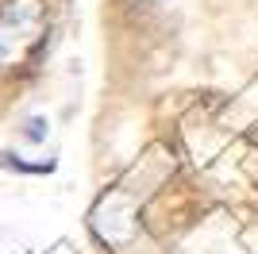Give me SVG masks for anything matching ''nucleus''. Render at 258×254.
<instances>
[{
  "label": "nucleus",
  "instance_id": "f257e3e1",
  "mask_svg": "<svg viewBox=\"0 0 258 254\" xmlns=\"http://www.w3.org/2000/svg\"><path fill=\"white\" fill-rule=\"evenodd\" d=\"M50 35V12L43 0H4L0 4V74H16L35 62Z\"/></svg>",
  "mask_w": 258,
  "mask_h": 254
},
{
  "label": "nucleus",
  "instance_id": "f03ea898",
  "mask_svg": "<svg viewBox=\"0 0 258 254\" xmlns=\"http://www.w3.org/2000/svg\"><path fill=\"white\" fill-rule=\"evenodd\" d=\"M27 139H31V143L43 139V119H31V123H27Z\"/></svg>",
  "mask_w": 258,
  "mask_h": 254
}]
</instances>
